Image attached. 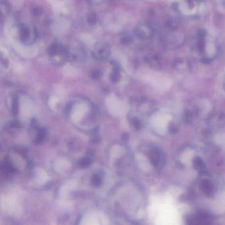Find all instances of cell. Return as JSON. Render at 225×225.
<instances>
[{
    "instance_id": "obj_1",
    "label": "cell",
    "mask_w": 225,
    "mask_h": 225,
    "mask_svg": "<svg viewBox=\"0 0 225 225\" xmlns=\"http://www.w3.org/2000/svg\"><path fill=\"white\" fill-rule=\"evenodd\" d=\"M149 158L153 166L156 169H161L165 165V155L160 149H153L150 153Z\"/></svg>"
},
{
    "instance_id": "obj_2",
    "label": "cell",
    "mask_w": 225,
    "mask_h": 225,
    "mask_svg": "<svg viewBox=\"0 0 225 225\" xmlns=\"http://www.w3.org/2000/svg\"><path fill=\"white\" fill-rule=\"evenodd\" d=\"M215 118L217 120L212 116L209 119L211 126L213 128L217 127V128H222L225 126V114H214Z\"/></svg>"
},
{
    "instance_id": "obj_3",
    "label": "cell",
    "mask_w": 225,
    "mask_h": 225,
    "mask_svg": "<svg viewBox=\"0 0 225 225\" xmlns=\"http://www.w3.org/2000/svg\"><path fill=\"white\" fill-rule=\"evenodd\" d=\"M200 189L202 192L206 196H210L214 192V186L213 183L209 180H204L200 183Z\"/></svg>"
},
{
    "instance_id": "obj_4",
    "label": "cell",
    "mask_w": 225,
    "mask_h": 225,
    "mask_svg": "<svg viewBox=\"0 0 225 225\" xmlns=\"http://www.w3.org/2000/svg\"><path fill=\"white\" fill-rule=\"evenodd\" d=\"M193 165L197 170L201 172V173L204 172L206 169V165L205 164V162L200 157H197L193 158Z\"/></svg>"
},
{
    "instance_id": "obj_5",
    "label": "cell",
    "mask_w": 225,
    "mask_h": 225,
    "mask_svg": "<svg viewBox=\"0 0 225 225\" xmlns=\"http://www.w3.org/2000/svg\"><path fill=\"white\" fill-rule=\"evenodd\" d=\"M168 129H169V133L172 135H173V134H176L178 132V127L177 125L176 124V123L173 122H170L169 123V127H168Z\"/></svg>"
},
{
    "instance_id": "obj_6",
    "label": "cell",
    "mask_w": 225,
    "mask_h": 225,
    "mask_svg": "<svg viewBox=\"0 0 225 225\" xmlns=\"http://www.w3.org/2000/svg\"><path fill=\"white\" fill-rule=\"evenodd\" d=\"M184 120L186 123H189L192 120V113L189 111H187L184 114Z\"/></svg>"
},
{
    "instance_id": "obj_7",
    "label": "cell",
    "mask_w": 225,
    "mask_h": 225,
    "mask_svg": "<svg viewBox=\"0 0 225 225\" xmlns=\"http://www.w3.org/2000/svg\"><path fill=\"white\" fill-rule=\"evenodd\" d=\"M133 122H134V125L135 126V127H137V128H139L140 126H141V122L138 120V119L134 118Z\"/></svg>"
},
{
    "instance_id": "obj_8",
    "label": "cell",
    "mask_w": 225,
    "mask_h": 225,
    "mask_svg": "<svg viewBox=\"0 0 225 225\" xmlns=\"http://www.w3.org/2000/svg\"><path fill=\"white\" fill-rule=\"evenodd\" d=\"M90 23H95L96 21V17L95 15L93 16H91L90 17V19H89Z\"/></svg>"
}]
</instances>
